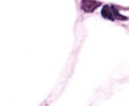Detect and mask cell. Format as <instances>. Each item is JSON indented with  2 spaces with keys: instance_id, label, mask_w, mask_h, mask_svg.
Returning <instances> with one entry per match:
<instances>
[{
  "instance_id": "6da1fadb",
  "label": "cell",
  "mask_w": 129,
  "mask_h": 106,
  "mask_svg": "<svg viewBox=\"0 0 129 106\" xmlns=\"http://www.w3.org/2000/svg\"><path fill=\"white\" fill-rule=\"evenodd\" d=\"M101 16L102 18L106 19V20H110V21H116V20H124L126 21L127 18L122 16L118 8L116 7L115 4H106L103 6L102 10H101Z\"/></svg>"
},
{
  "instance_id": "7a4b0ae2",
  "label": "cell",
  "mask_w": 129,
  "mask_h": 106,
  "mask_svg": "<svg viewBox=\"0 0 129 106\" xmlns=\"http://www.w3.org/2000/svg\"><path fill=\"white\" fill-rule=\"evenodd\" d=\"M100 5L98 0H81V9L86 14L94 13Z\"/></svg>"
}]
</instances>
